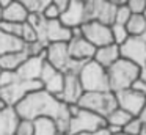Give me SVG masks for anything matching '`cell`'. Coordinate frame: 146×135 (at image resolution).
<instances>
[{
    "label": "cell",
    "mask_w": 146,
    "mask_h": 135,
    "mask_svg": "<svg viewBox=\"0 0 146 135\" xmlns=\"http://www.w3.org/2000/svg\"><path fill=\"white\" fill-rule=\"evenodd\" d=\"M141 126H143L141 119H140L138 116H133V118H130V121L123 127V132L124 134H129V135H138Z\"/></svg>",
    "instance_id": "cell-30"
},
{
    "label": "cell",
    "mask_w": 146,
    "mask_h": 135,
    "mask_svg": "<svg viewBox=\"0 0 146 135\" xmlns=\"http://www.w3.org/2000/svg\"><path fill=\"white\" fill-rule=\"evenodd\" d=\"M77 75H79L83 91H110L107 68L101 66L94 60L83 63L80 66Z\"/></svg>",
    "instance_id": "cell-4"
},
{
    "label": "cell",
    "mask_w": 146,
    "mask_h": 135,
    "mask_svg": "<svg viewBox=\"0 0 146 135\" xmlns=\"http://www.w3.org/2000/svg\"><path fill=\"white\" fill-rule=\"evenodd\" d=\"M138 78L143 80L146 83V65L145 66H140V72H138Z\"/></svg>",
    "instance_id": "cell-38"
},
{
    "label": "cell",
    "mask_w": 146,
    "mask_h": 135,
    "mask_svg": "<svg viewBox=\"0 0 146 135\" xmlns=\"http://www.w3.org/2000/svg\"><path fill=\"white\" fill-rule=\"evenodd\" d=\"M115 135H129V134H124V132L121 130V132H118V134H115Z\"/></svg>",
    "instance_id": "cell-45"
},
{
    "label": "cell",
    "mask_w": 146,
    "mask_h": 135,
    "mask_svg": "<svg viewBox=\"0 0 146 135\" xmlns=\"http://www.w3.org/2000/svg\"><path fill=\"white\" fill-rule=\"evenodd\" d=\"M44 61H46L44 57H29L17 68V71H16L17 77L22 78V80H38Z\"/></svg>",
    "instance_id": "cell-17"
},
{
    "label": "cell",
    "mask_w": 146,
    "mask_h": 135,
    "mask_svg": "<svg viewBox=\"0 0 146 135\" xmlns=\"http://www.w3.org/2000/svg\"><path fill=\"white\" fill-rule=\"evenodd\" d=\"M138 72H140V66H137L135 63L129 61L126 58L116 60L113 65L107 68L110 91L116 93V91L130 88L133 82L138 78Z\"/></svg>",
    "instance_id": "cell-3"
},
{
    "label": "cell",
    "mask_w": 146,
    "mask_h": 135,
    "mask_svg": "<svg viewBox=\"0 0 146 135\" xmlns=\"http://www.w3.org/2000/svg\"><path fill=\"white\" fill-rule=\"evenodd\" d=\"M138 135H146V122H143V126H141V129H140Z\"/></svg>",
    "instance_id": "cell-42"
},
{
    "label": "cell",
    "mask_w": 146,
    "mask_h": 135,
    "mask_svg": "<svg viewBox=\"0 0 146 135\" xmlns=\"http://www.w3.org/2000/svg\"><path fill=\"white\" fill-rule=\"evenodd\" d=\"M143 38H145V39H146V31H145V35H143Z\"/></svg>",
    "instance_id": "cell-46"
},
{
    "label": "cell",
    "mask_w": 146,
    "mask_h": 135,
    "mask_svg": "<svg viewBox=\"0 0 146 135\" xmlns=\"http://www.w3.org/2000/svg\"><path fill=\"white\" fill-rule=\"evenodd\" d=\"M110 30H111V39H113V43L118 44V46H121V44L130 36L127 28H126V25H123V24L113 22V24L110 25Z\"/></svg>",
    "instance_id": "cell-26"
},
{
    "label": "cell",
    "mask_w": 146,
    "mask_h": 135,
    "mask_svg": "<svg viewBox=\"0 0 146 135\" xmlns=\"http://www.w3.org/2000/svg\"><path fill=\"white\" fill-rule=\"evenodd\" d=\"M21 39H22L24 44H29V43H35L38 39V33H36L35 27L29 22H24L22 25V33H21Z\"/></svg>",
    "instance_id": "cell-29"
},
{
    "label": "cell",
    "mask_w": 146,
    "mask_h": 135,
    "mask_svg": "<svg viewBox=\"0 0 146 135\" xmlns=\"http://www.w3.org/2000/svg\"><path fill=\"white\" fill-rule=\"evenodd\" d=\"M115 96H116L118 107L126 110V112L130 113L132 116H138V113L141 112L143 105L146 104V94L138 93V91L132 90V88L116 91Z\"/></svg>",
    "instance_id": "cell-12"
},
{
    "label": "cell",
    "mask_w": 146,
    "mask_h": 135,
    "mask_svg": "<svg viewBox=\"0 0 146 135\" xmlns=\"http://www.w3.org/2000/svg\"><path fill=\"white\" fill-rule=\"evenodd\" d=\"M44 60L54 68H57L58 71L64 72V74H68V72L77 74L80 66L83 65V63H77L71 58L69 50H68V43H64V41L46 44Z\"/></svg>",
    "instance_id": "cell-5"
},
{
    "label": "cell",
    "mask_w": 146,
    "mask_h": 135,
    "mask_svg": "<svg viewBox=\"0 0 146 135\" xmlns=\"http://www.w3.org/2000/svg\"><path fill=\"white\" fill-rule=\"evenodd\" d=\"M14 110L22 119L33 121L39 116H49L55 121L60 134H68L71 119L69 112H68V104H64L63 100L58 99V96L47 93L42 88L32 91L25 97H22L14 105Z\"/></svg>",
    "instance_id": "cell-1"
},
{
    "label": "cell",
    "mask_w": 146,
    "mask_h": 135,
    "mask_svg": "<svg viewBox=\"0 0 146 135\" xmlns=\"http://www.w3.org/2000/svg\"><path fill=\"white\" fill-rule=\"evenodd\" d=\"M108 2H110L111 5H115V6H121V5H126L127 0H108Z\"/></svg>",
    "instance_id": "cell-40"
},
{
    "label": "cell",
    "mask_w": 146,
    "mask_h": 135,
    "mask_svg": "<svg viewBox=\"0 0 146 135\" xmlns=\"http://www.w3.org/2000/svg\"><path fill=\"white\" fill-rule=\"evenodd\" d=\"M80 31H82V36L85 38L88 43H91L94 47L107 46V44L113 43L110 25L102 24V22L86 21L85 24L80 25Z\"/></svg>",
    "instance_id": "cell-9"
},
{
    "label": "cell",
    "mask_w": 146,
    "mask_h": 135,
    "mask_svg": "<svg viewBox=\"0 0 146 135\" xmlns=\"http://www.w3.org/2000/svg\"><path fill=\"white\" fill-rule=\"evenodd\" d=\"M0 72H2V69H0Z\"/></svg>",
    "instance_id": "cell-48"
},
{
    "label": "cell",
    "mask_w": 146,
    "mask_h": 135,
    "mask_svg": "<svg viewBox=\"0 0 146 135\" xmlns=\"http://www.w3.org/2000/svg\"><path fill=\"white\" fill-rule=\"evenodd\" d=\"M121 58L135 63L137 66L146 65V39L143 36H129L119 46Z\"/></svg>",
    "instance_id": "cell-11"
},
{
    "label": "cell",
    "mask_w": 146,
    "mask_h": 135,
    "mask_svg": "<svg viewBox=\"0 0 146 135\" xmlns=\"http://www.w3.org/2000/svg\"><path fill=\"white\" fill-rule=\"evenodd\" d=\"M116 6L108 0H85V16L86 21H98L102 24L111 25L115 21Z\"/></svg>",
    "instance_id": "cell-10"
},
{
    "label": "cell",
    "mask_w": 146,
    "mask_h": 135,
    "mask_svg": "<svg viewBox=\"0 0 146 135\" xmlns=\"http://www.w3.org/2000/svg\"><path fill=\"white\" fill-rule=\"evenodd\" d=\"M39 83L41 88L46 90L50 94H58L61 93V88H63V82H64V72L58 71L57 68H54L52 65H49L47 61H44L41 69V74H39Z\"/></svg>",
    "instance_id": "cell-13"
},
{
    "label": "cell",
    "mask_w": 146,
    "mask_h": 135,
    "mask_svg": "<svg viewBox=\"0 0 146 135\" xmlns=\"http://www.w3.org/2000/svg\"><path fill=\"white\" fill-rule=\"evenodd\" d=\"M107 126L105 118L98 113H93L90 110L80 108L74 116L69 119V127H68V135H77L82 132H93L104 129Z\"/></svg>",
    "instance_id": "cell-7"
},
{
    "label": "cell",
    "mask_w": 146,
    "mask_h": 135,
    "mask_svg": "<svg viewBox=\"0 0 146 135\" xmlns=\"http://www.w3.org/2000/svg\"><path fill=\"white\" fill-rule=\"evenodd\" d=\"M16 2L22 3L29 9V13H41L52 0H16Z\"/></svg>",
    "instance_id": "cell-28"
},
{
    "label": "cell",
    "mask_w": 146,
    "mask_h": 135,
    "mask_svg": "<svg viewBox=\"0 0 146 135\" xmlns=\"http://www.w3.org/2000/svg\"><path fill=\"white\" fill-rule=\"evenodd\" d=\"M121 58V53H119V46L115 43L107 44V46H101V47H96L94 50V55H93V60L96 63H99L101 66L104 68H108L111 66L116 60Z\"/></svg>",
    "instance_id": "cell-18"
},
{
    "label": "cell",
    "mask_w": 146,
    "mask_h": 135,
    "mask_svg": "<svg viewBox=\"0 0 146 135\" xmlns=\"http://www.w3.org/2000/svg\"><path fill=\"white\" fill-rule=\"evenodd\" d=\"M80 108L90 110L101 116H107L113 108H116V96L113 91H85L79 99Z\"/></svg>",
    "instance_id": "cell-6"
},
{
    "label": "cell",
    "mask_w": 146,
    "mask_h": 135,
    "mask_svg": "<svg viewBox=\"0 0 146 135\" xmlns=\"http://www.w3.org/2000/svg\"><path fill=\"white\" fill-rule=\"evenodd\" d=\"M132 90H135V91H138V93H143V94H146V83L143 80H140V78H137L135 82L132 83Z\"/></svg>",
    "instance_id": "cell-35"
},
{
    "label": "cell",
    "mask_w": 146,
    "mask_h": 135,
    "mask_svg": "<svg viewBox=\"0 0 146 135\" xmlns=\"http://www.w3.org/2000/svg\"><path fill=\"white\" fill-rule=\"evenodd\" d=\"M68 50H69V55L74 61L85 63V61L93 60L96 47L80 35V36H72L68 41Z\"/></svg>",
    "instance_id": "cell-15"
},
{
    "label": "cell",
    "mask_w": 146,
    "mask_h": 135,
    "mask_svg": "<svg viewBox=\"0 0 146 135\" xmlns=\"http://www.w3.org/2000/svg\"><path fill=\"white\" fill-rule=\"evenodd\" d=\"M27 22L35 27L36 33H38V39L42 44L58 43V41L68 43L71 39V36H72L71 28H68L66 25L61 24L60 19H52V21H49V19L42 17L41 13H30Z\"/></svg>",
    "instance_id": "cell-2"
},
{
    "label": "cell",
    "mask_w": 146,
    "mask_h": 135,
    "mask_svg": "<svg viewBox=\"0 0 146 135\" xmlns=\"http://www.w3.org/2000/svg\"><path fill=\"white\" fill-rule=\"evenodd\" d=\"M22 25L19 22H8V21H2L0 22V30L5 31L7 35L14 38H21V33H22Z\"/></svg>",
    "instance_id": "cell-27"
},
{
    "label": "cell",
    "mask_w": 146,
    "mask_h": 135,
    "mask_svg": "<svg viewBox=\"0 0 146 135\" xmlns=\"http://www.w3.org/2000/svg\"><path fill=\"white\" fill-rule=\"evenodd\" d=\"M138 118L141 119L143 122H146V104L143 105V108H141V112L138 113Z\"/></svg>",
    "instance_id": "cell-39"
},
{
    "label": "cell",
    "mask_w": 146,
    "mask_h": 135,
    "mask_svg": "<svg viewBox=\"0 0 146 135\" xmlns=\"http://www.w3.org/2000/svg\"><path fill=\"white\" fill-rule=\"evenodd\" d=\"M60 14H61V11H60V9H58L52 2L41 11V16H42L44 19H49V21H52V19H60Z\"/></svg>",
    "instance_id": "cell-34"
},
{
    "label": "cell",
    "mask_w": 146,
    "mask_h": 135,
    "mask_svg": "<svg viewBox=\"0 0 146 135\" xmlns=\"http://www.w3.org/2000/svg\"><path fill=\"white\" fill-rule=\"evenodd\" d=\"M83 93L85 91H83L82 85H80L79 75L74 74V72L64 74L63 88H61V93L58 94V99L63 100L64 104H77Z\"/></svg>",
    "instance_id": "cell-16"
},
{
    "label": "cell",
    "mask_w": 146,
    "mask_h": 135,
    "mask_svg": "<svg viewBox=\"0 0 146 135\" xmlns=\"http://www.w3.org/2000/svg\"><path fill=\"white\" fill-rule=\"evenodd\" d=\"M55 121L49 116H39L33 119V135H58Z\"/></svg>",
    "instance_id": "cell-22"
},
{
    "label": "cell",
    "mask_w": 146,
    "mask_h": 135,
    "mask_svg": "<svg viewBox=\"0 0 146 135\" xmlns=\"http://www.w3.org/2000/svg\"><path fill=\"white\" fill-rule=\"evenodd\" d=\"M58 135H68V134H58Z\"/></svg>",
    "instance_id": "cell-47"
},
{
    "label": "cell",
    "mask_w": 146,
    "mask_h": 135,
    "mask_svg": "<svg viewBox=\"0 0 146 135\" xmlns=\"http://www.w3.org/2000/svg\"><path fill=\"white\" fill-rule=\"evenodd\" d=\"M126 28L130 36H143L146 31V17L143 14H130L129 21L126 22Z\"/></svg>",
    "instance_id": "cell-24"
},
{
    "label": "cell",
    "mask_w": 146,
    "mask_h": 135,
    "mask_svg": "<svg viewBox=\"0 0 146 135\" xmlns=\"http://www.w3.org/2000/svg\"><path fill=\"white\" fill-rule=\"evenodd\" d=\"M27 58H29V55H27L25 49L7 52L0 57V69H2V71H17V68H19Z\"/></svg>",
    "instance_id": "cell-20"
},
{
    "label": "cell",
    "mask_w": 146,
    "mask_h": 135,
    "mask_svg": "<svg viewBox=\"0 0 146 135\" xmlns=\"http://www.w3.org/2000/svg\"><path fill=\"white\" fill-rule=\"evenodd\" d=\"M130 9L127 8V5H121V6H116V11H115V21L116 24H123L126 25V22L129 21L130 17Z\"/></svg>",
    "instance_id": "cell-31"
},
{
    "label": "cell",
    "mask_w": 146,
    "mask_h": 135,
    "mask_svg": "<svg viewBox=\"0 0 146 135\" xmlns=\"http://www.w3.org/2000/svg\"><path fill=\"white\" fill-rule=\"evenodd\" d=\"M21 118L14 107L5 105L0 110V135H14Z\"/></svg>",
    "instance_id": "cell-19"
},
{
    "label": "cell",
    "mask_w": 146,
    "mask_h": 135,
    "mask_svg": "<svg viewBox=\"0 0 146 135\" xmlns=\"http://www.w3.org/2000/svg\"><path fill=\"white\" fill-rule=\"evenodd\" d=\"M29 14H30L29 9H27L22 3L16 2V0H13L10 5L3 8V21H8V22H19V24H24V22H27V19H29Z\"/></svg>",
    "instance_id": "cell-21"
},
{
    "label": "cell",
    "mask_w": 146,
    "mask_h": 135,
    "mask_svg": "<svg viewBox=\"0 0 146 135\" xmlns=\"http://www.w3.org/2000/svg\"><path fill=\"white\" fill-rule=\"evenodd\" d=\"M5 105H7V104H5V102H3V100H2V99H0V110H2V108H3V107H5Z\"/></svg>",
    "instance_id": "cell-44"
},
{
    "label": "cell",
    "mask_w": 146,
    "mask_h": 135,
    "mask_svg": "<svg viewBox=\"0 0 146 135\" xmlns=\"http://www.w3.org/2000/svg\"><path fill=\"white\" fill-rule=\"evenodd\" d=\"M14 135H33V121L32 119H22L21 118Z\"/></svg>",
    "instance_id": "cell-32"
},
{
    "label": "cell",
    "mask_w": 146,
    "mask_h": 135,
    "mask_svg": "<svg viewBox=\"0 0 146 135\" xmlns=\"http://www.w3.org/2000/svg\"><path fill=\"white\" fill-rule=\"evenodd\" d=\"M130 118H133L130 113H127L126 110L116 107V108H113L107 116H105V122H107V126H115V127L123 129L124 126L130 121Z\"/></svg>",
    "instance_id": "cell-23"
},
{
    "label": "cell",
    "mask_w": 146,
    "mask_h": 135,
    "mask_svg": "<svg viewBox=\"0 0 146 135\" xmlns=\"http://www.w3.org/2000/svg\"><path fill=\"white\" fill-rule=\"evenodd\" d=\"M77 135H111V134L107 130V127H104V129H99V130H93V132H82V134H77Z\"/></svg>",
    "instance_id": "cell-36"
},
{
    "label": "cell",
    "mask_w": 146,
    "mask_h": 135,
    "mask_svg": "<svg viewBox=\"0 0 146 135\" xmlns=\"http://www.w3.org/2000/svg\"><path fill=\"white\" fill-rule=\"evenodd\" d=\"M39 88H41L39 80H22V78L17 77L11 83L0 86V99L7 105L14 107L22 97H25L29 93L39 90Z\"/></svg>",
    "instance_id": "cell-8"
},
{
    "label": "cell",
    "mask_w": 146,
    "mask_h": 135,
    "mask_svg": "<svg viewBox=\"0 0 146 135\" xmlns=\"http://www.w3.org/2000/svg\"><path fill=\"white\" fill-rule=\"evenodd\" d=\"M24 49V43L21 38H14L7 35L5 31L0 30V57L7 52H11V50H19Z\"/></svg>",
    "instance_id": "cell-25"
},
{
    "label": "cell",
    "mask_w": 146,
    "mask_h": 135,
    "mask_svg": "<svg viewBox=\"0 0 146 135\" xmlns=\"http://www.w3.org/2000/svg\"><path fill=\"white\" fill-rule=\"evenodd\" d=\"M60 22L68 28L80 27L82 24H85V0H71L69 5L64 8V11H61Z\"/></svg>",
    "instance_id": "cell-14"
},
{
    "label": "cell",
    "mask_w": 146,
    "mask_h": 135,
    "mask_svg": "<svg viewBox=\"0 0 146 135\" xmlns=\"http://www.w3.org/2000/svg\"><path fill=\"white\" fill-rule=\"evenodd\" d=\"M11 2H13V0H0V6H2V8H5V6H8Z\"/></svg>",
    "instance_id": "cell-41"
},
{
    "label": "cell",
    "mask_w": 146,
    "mask_h": 135,
    "mask_svg": "<svg viewBox=\"0 0 146 135\" xmlns=\"http://www.w3.org/2000/svg\"><path fill=\"white\" fill-rule=\"evenodd\" d=\"M69 2H71V0H52V3H54L60 11H64V8L69 5Z\"/></svg>",
    "instance_id": "cell-37"
},
{
    "label": "cell",
    "mask_w": 146,
    "mask_h": 135,
    "mask_svg": "<svg viewBox=\"0 0 146 135\" xmlns=\"http://www.w3.org/2000/svg\"><path fill=\"white\" fill-rule=\"evenodd\" d=\"M127 8L133 14H143L146 9V0H127Z\"/></svg>",
    "instance_id": "cell-33"
},
{
    "label": "cell",
    "mask_w": 146,
    "mask_h": 135,
    "mask_svg": "<svg viewBox=\"0 0 146 135\" xmlns=\"http://www.w3.org/2000/svg\"><path fill=\"white\" fill-rule=\"evenodd\" d=\"M3 21V8H2V6H0V22Z\"/></svg>",
    "instance_id": "cell-43"
}]
</instances>
